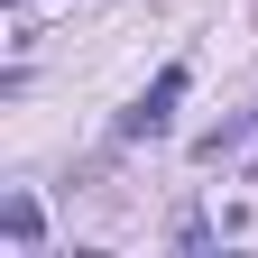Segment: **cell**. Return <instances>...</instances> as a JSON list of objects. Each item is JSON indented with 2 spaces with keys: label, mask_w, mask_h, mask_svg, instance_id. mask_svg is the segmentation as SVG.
<instances>
[{
  "label": "cell",
  "mask_w": 258,
  "mask_h": 258,
  "mask_svg": "<svg viewBox=\"0 0 258 258\" xmlns=\"http://www.w3.org/2000/svg\"><path fill=\"white\" fill-rule=\"evenodd\" d=\"M184 83H194V74H184V64H166V74H157V83L139 92V102H129V111H120V139H157V129H166V120H175V102H184Z\"/></svg>",
  "instance_id": "6da1fadb"
},
{
  "label": "cell",
  "mask_w": 258,
  "mask_h": 258,
  "mask_svg": "<svg viewBox=\"0 0 258 258\" xmlns=\"http://www.w3.org/2000/svg\"><path fill=\"white\" fill-rule=\"evenodd\" d=\"M0 231H10V249H37L46 240V203L37 194H10V203H0Z\"/></svg>",
  "instance_id": "7a4b0ae2"
}]
</instances>
